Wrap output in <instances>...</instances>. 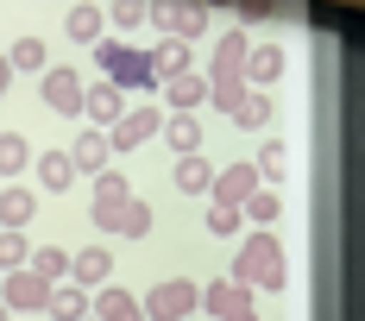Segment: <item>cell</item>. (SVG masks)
<instances>
[{"label":"cell","mask_w":365,"mask_h":321,"mask_svg":"<svg viewBox=\"0 0 365 321\" xmlns=\"http://www.w3.org/2000/svg\"><path fill=\"white\" fill-rule=\"evenodd\" d=\"M145 233H151V202L133 195V202H126V227H120V240H145Z\"/></svg>","instance_id":"obj_31"},{"label":"cell","mask_w":365,"mask_h":321,"mask_svg":"<svg viewBox=\"0 0 365 321\" xmlns=\"http://www.w3.org/2000/svg\"><path fill=\"white\" fill-rule=\"evenodd\" d=\"M246 321H258V315H246Z\"/></svg>","instance_id":"obj_39"},{"label":"cell","mask_w":365,"mask_h":321,"mask_svg":"<svg viewBox=\"0 0 365 321\" xmlns=\"http://www.w3.org/2000/svg\"><path fill=\"white\" fill-rule=\"evenodd\" d=\"M70 183H76L70 151H44V158H38V189H70Z\"/></svg>","instance_id":"obj_27"},{"label":"cell","mask_w":365,"mask_h":321,"mask_svg":"<svg viewBox=\"0 0 365 321\" xmlns=\"http://www.w3.org/2000/svg\"><path fill=\"white\" fill-rule=\"evenodd\" d=\"M88 302H95V296H88L82 284H57V290H51V309H44V315H57V321H88Z\"/></svg>","instance_id":"obj_19"},{"label":"cell","mask_w":365,"mask_h":321,"mask_svg":"<svg viewBox=\"0 0 365 321\" xmlns=\"http://www.w3.org/2000/svg\"><path fill=\"white\" fill-rule=\"evenodd\" d=\"M208 19H215V13H208V6H195V0H189V6H170V38L189 44V38L208 32Z\"/></svg>","instance_id":"obj_24"},{"label":"cell","mask_w":365,"mask_h":321,"mask_svg":"<svg viewBox=\"0 0 365 321\" xmlns=\"http://www.w3.org/2000/svg\"><path fill=\"white\" fill-rule=\"evenodd\" d=\"M195 309H202V284H189V277H170L145 296V321H182Z\"/></svg>","instance_id":"obj_5"},{"label":"cell","mask_w":365,"mask_h":321,"mask_svg":"<svg viewBox=\"0 0 365 321\" xmlns=\"http://www.w3.org/2000/svg\"><path fill=\"white\" fill-rule=\"evenodd\" d=\"M277 76H284V51H277V44H252V51H246V88L271 95Z\"/></svg>","instance_id":"obj_13"},{"label":"cell","mask_w":365,"mask_h":321,"mask_svg":"<svg viewBox=\"0 0 365 321\" xmlns=\"http://www.w3.org/2000/svg\"><path fill=\"white\" fill-rule=\"evenodd\" d=\"M252 189H258V170H252V164H227V170H215V183H208L215 208H246Z\"/></svg>","instance_id":"obj_9"},{"label":"cell","mask_w":365,"mask_h":321,"mask_svg":"<svg viewBox=\"0 0 365 321\" xmlns=\"http://www.w3.org/2000/svg\"><path fill=\"white\" fill-rule=\"evenodd\" d=\"M240 19H246V26H264V19H271V6H258V0H246V6H240Z\"/></svg>","instance_id":"obj_36"},{"label":"cell","mask_w":365,"mask_h":321,"mask_svg":"<svg viewBox=\"0 0 365 321\" xmlns=\"http://www.w3.org/2000/svg\"><path fill=\"white\" fill-rule=\"evenodd\" d=\"M158 126H164V107H126V113L108 126V145L113 151H133V145L158 139Z\"/></svg>","instance_id":"obj_6"},{"label":"cell","mask_w":365,"mask_h":321,"mask_svg":"<svg viewBox=\"0 0 365 321\" xmlns=\"http://www.w3.org/2000/svg\"><path fill=\"white\" fill-rule=\"evenodd\" d=\"M164 101H170V113H195V107L208 101V82L189 70V76H177V82H164Z\"/></svg>","instance_id":"obj_18"},{"label":"cell","mask_w":365,"mask_h":321,"mask_svg":"<svg viewBox=\"0 0 365 321\" xmlns=\"http://www.w3.org/2000/svg\"><path fill=\"white\" fill-rule=\"evenodd\" d=\"M284 252H277V233H246L240 240V258H233V284L246 290H284Z\"/></svg>","instance_id":"obj_2"},{"label":"cell","mask_w":365,"mask_h":321,"mask_svg":"<svg viewBox=\"0 0 365 321\" xmlns=\"http://www.w3.org/2000/svg\"><path fill=\"white\" fill-rule=\"evenodd\" d=\"M0 302H6V315H44V309H51V284L19 265V271L0 277Z\"/></svg>","instance_id":"obj_4"},{"label":"cell","mask_w":365,"mask_h":321,"mask_svg":"<svg viewBox=\"0 0 365 321\" xmlns=\"http://www.w3.org/2000/svg\"><path fill=\"white\" fill-rule=\"evenodd\" d=\"M32 164V145H26V133H0V177H19Z\"/></svg>","instance_id":"obj_29"},{"label":"cell","mask_w":365,"mask_h":321,"mask_svg":"<svg viewBox=\"0 0 365 321\" xmlns=\"http://www.w3.org/2000/svg\"><path fill=\"white\" fill-rule=\"evenodd\" d=\"M38 214V195L32 189H0V233H26Z\"/></svg>","instance_id":"obj_15"},{"label":"cell","mask_w":365,"mask_h":321,"mask_svg":"<svg viewBox=\"0 0 365 321\" xmlns=\"http://www.w3.org/2000/svg\"><path fill=\"white\" fill-rule=\"evenodd\" d=\"M6 70L44 76V70H51V57H44V38H13V51H6Z\"/></svg>","instance_id":"obj_23"},{"label":"cell","mask_w":365,"mask_h":321,"mask_svg":"<svg viewBox=\"0 0 365 321\" xmlns=\"http://www.w3.org/2000/svg\"><path fill=\"white\" fill-rule=\"evenodd\" d=\"M158 133L170 139V151H177V158H195V151H202V120H195V113H170Z\"/></svg>","instance_id":"obj_17"},{"label":"cell","mask_w":365,"mask_h":321,"mask_svg":"<svg viewBox=\"0 0 365 321\" xmlns=\"http://www.w3.org/2000/svg\"><path fill=\"white\" fill-rule=\"evenodd\" d=\"M240 227H246V220H240V208H208V233H215V240H233Z\"/></svg>","instance_id":"obj_32"},{"label":"cell","mask_w":365,"mask_h":321,"mask_svg":"<svg viewBox=\"0 0 365 321\" xmlns=\"http://www.w3.org/2000/svg\"><path fill=\"white\" fill-rule=\"evenodd\" d=\"M26 271H32V277H44V284L57 290V284H70V252H57V246H38L32 258H26Z\"/></svg>","instance_id":"obj_20"},{"label":"cell","mask_w":365,"mask_h":321,"mask_svg":"<svg viewBox=\"0 0 365 321\" xmlns=\"http://www.w3.org/2000/svg\"><path fill=\"white\" fill-rule=\"evenodd\" d=\"M108 277H113V252H108V246L70 252V284H82L88 296H95V290H108Z\"/></svg>","instance_id":"obj_10"},{"label":"cell","mask_w":365,"mask_h":321,"mask_svg":"<svg viewBox=\"0 0 365 321\" xmlns=\"http://www.w3.org/2000/svg\"><path fill=\"white\" fill-rule=\"evenodd\" d=\"M233 126H246V133H264V126H271V95L246 88V95H240V107H233Z\"/></svg>","instance_id":"obj_26"},{"label":"cell","mask_w":365,"mask_h":321,"mask_svg":"<svg viewBox=\"0 0 365 321\" xmlns=\"http://www.w3.org/2000/svg\"><path fill=\"white\" fill-rule=\"evenodd\" d=\"M0 321H13V315H6V302H0Z\"/></svg>","instance_id":"obj_38"},{"label":"cell","mask_w":365,"mask_h":321,"mask_svg":"<svg viewBox=\"0 0 365 321\" xmlns=\"http://www.w3.org/2000/svg\"><path fill=\"white\" fill-rule=\"evenodd\" d=\"M95 63L108 70V82L126 95V88H151V70H145V51H133V44H120V38H101L95 44Z\"/></svg>","instance_id":"obj_3"},{"label":"cell","mask_w":365,"mask_h":321,"mask_svg":"<svg viewBox=\"0 0 365 321\" xmlns=\"http://www.w3.org/2000/svg\"><path fill=\"white\" fill-rule=\"evenodd\" d=\"M208 183H215V164L195 151V158H177V189L182 195H208Z\"/></svg>","instance_id":"obj_25"},{"label":"cell","mask_w":365,"mask_h":321,"mask_svg":"<svg viewBox=\"0 0 365 321\" xmlns=\"http://www.w3.org/2000/svg\"><path fill=\"white\" fill-rule=\"evenodd\" d=\"M202 309L215 321H246L252 315V290L233 284V277H215V284H202Z\"/></svg>","instance_id":"obj_7"},{"label":"cell","mask_w":365,"mask_h":321,"mask_svg":"<svg viewBox=\"0 0 365 321\" xmlns=\"http://www.w3.org/2000/svg\"><path fill=\"white\" fill-rule=\"evenodd\" d=\"M108 26H120V32H139V26H145V6L120 0V6H108Z\"/></svg>","instance_id":"obj_33"},{"label":"cell","mask_w":365,"mask_h":321,"mask_svg":"<svg viewBox=\"0 0 365 321\" xmlns=\"http://www.w3.org/2000/svg\"><path fill=\"white\" fill-rule=\"evenodd\" d=\"M246 51H252V38H246V32H227L215 44V70L202 76V82H208V101H215L220 113H233L240 95H246Z\"/></svg>","instance_id":"obj_1"},{"label":"cell","mask_w":365,"mask_h":321,"mask_svg":"<svg viewBox=\"0 0 365 321\" xmlns=\"http://www.w3.org/2000/svg\"><path fill=\"white\" fill-rule=\"evenodd\" d=\"M126 189H133V183L120 177V170H101V177H95V195H126Z\"/></svg>","instance_id":"obj_35"},{"label":"cell","mask_w":365,"mask_h":321,"mask_svg":"<svg viewBox=\"0 0 365 321\" xmlns=\"http://www.w3.org/2000/svg\"><path fill=\"white\" fill-rule=\"evenodd\" d=\"M6 82H13V70H6V57H0V95H6Z\"/></svg>","instance_id":"obj_37"},{"label":"cell","mask_w":365,"mask_h":321,"mask_svg":"<svg viewBox=\"0 0 365 321\" xmlns=\"http://www.w3.org/2000/svg\"><path fill=\"white\" fill-rule=\"evenodd\" d=\"M82 113H88V120H95V133H108L113 120H120V113H126V95H120V88H113V82H95V88H88V95H82Z\"/></svg>","instance_id":"obj_14"},{"label":"cell","mask_w":365,"mask_h":321,"mask_svg":"<svg viewBox=\"0 0 365 321\" xmlns=\"http://www.w3.org/2000/svg\"><path fill=\"white\" fill-rule=\"evenodd\" d=\"M126 202H133V195H95L88 220H95L101 233H113V240H120V227H126Z\"/></svg>","instance_id":"obj_28"},{"label":"cell","mask_w":365,"mask_h":321,"mask_svg":"<svg viewBox=\"0 0 365 321\" xmlns=\"http://www.w3.org/2000/svg\"><path fill=\"white\" fill-rule=\"evenodd\" d=\"M101 26H108L101 6H70V13H63V32H70L76 44H101Z\"/></svg>","instance_id":"obj_21"},{"label":"cell","mask_w":365,"mask_h":321,"mask_svg":"<svg viewBox=\"0 0 365 321\" xmlns=\"http://www.w3.org/2000/svg\"><path fill=\"white\" fill-rule=\"evenodd\" d=\"M70 164H76V177H101V170H113V145H108V133H82V139L70 145Z\"/></svg>","instance_id":"obj_12"},{"label":"cell","mask_w":365,"mask_h":321,"mask_svg":"<svg viewBox=\"0 0 365 321\" xmlns=\"http://www.w3.org/2000/svg\"><path fill=\"white\" fill-rule=\"evenodd\" d=\"M95 321H145V302L133 290H95Z\"/></svg>","instance_id":"obj_16"},{"label":"cell","mask_w":365,"mask_h":321,"mask_svg":"<svg viewBox=\"0 0 365 321\" xmlns=\"http://www.w3.org/2000/svg\"><path fill=\"white\" fill-rule=\"evenodd\" d=\"M145 70H151V88H164V82L189 76V44H177V38H158V44L145 51Z\"/></svg>","instance_id":"obj_11"},{"label":"cell","mask_w":365,"mask_h":321,"mask_svg":"<svg viewBox=\"0 0 365 321\" xmlns=\"http://www.w3.org/2000/svg\"><path fill=\"white\" fill-rule=\"evenodd\" d=\"M252 170H258V183H264V177H271V183L284 177V139H264V145H258V164H252Z\"/></svg>","instance_id":"obj_30"},{"label":"cell","mask_w":365,"mask_h":321,"mask_svg":"<svg viewBox=\"0 0 365 321\" xmlns=\"http://www.w3.org/2000/svg\"><path fill=\"white\" fill-rule=\"evenodd\" d=\"M88 321H95V315H88Z\"/></svg>","instance_id":"obj_40"},{"label":"cell","mask_w":365,"mask_h":321,"mask_svg":"<svg viewBox=\"0 0 365 321\" xmlns=\"http://www.w3.org/2000/svg\"><path fill=\"white\" fill-rule=\"evenodd\" d=\"M277 214H284L277 189H252V195H246V208H240V220H252L258 233H271V227H277Z\"/></svg>","instance_id":"obj_22"},{"label":"cell","mask_w":365,"mask_h":321,"mask_svg":"<svg viewBox=\"0 0 365 321\" xmlns=\"http://www.w3.org/2000/svg\"><path fill=\"white\" fill-rule=\"evenodd\" d=\"M26 265V233H0V271H19Z\"/></svg>","instance_id":"obj_34"},{"label":"cell","mask_w":365,"mask_h":321,"mask_svg":"<svg viewBox=\"0 0 365 321\" xmlns=\"http://www.w3.org/2000/svg\"><path fill=\"white\" fill-rule=\"evenodd\" d=\"M82 95H88V82H82L70 63H51V70H44V107H51V113H82Z\"/></svg>","instance_id":"obj_8"}]
</instances>
